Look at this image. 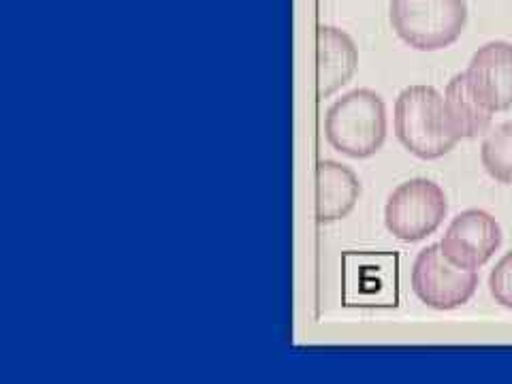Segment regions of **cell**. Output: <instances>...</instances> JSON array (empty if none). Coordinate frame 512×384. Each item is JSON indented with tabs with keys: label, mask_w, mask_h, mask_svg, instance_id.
<instances>
[{
	"label": "cell",
	"mask_w": 512,
	"mask_h": 384,
	"mask_svg": "<svg viewBox=\"0 0 512 384\" xmlns=\"http://www.w3.org/2000/svg\"><path fill=\"white\" fill-rule=\"evenodd\" d=\"M446 212L444 190L436 182L414 178L399 184L389 195L384 205V224L399 242L414 244L436 233Z\"/></svg>",
	"instance_id": "cell-4"
},
{
	"label": "cell",
	"mask_w": 512,
	"mask_h": 384,
	"mask_svg": "<svg viewBox=\"0 0 512 384\" xmlns=\"http://www.w3.org/2000/svg\"><path fill=\"white\" fill-rule=\"evenodd\" d=\"M472 92L491 111L512 109V45L491 41L474 52L468 69Z\"/></svg>",
	"instance_id": "cell-8"
},
{
	"label": "cell",
	"mask_w": 512,
	"mask_h": 384,
	"mask_svg": "<svg viewBox=\"0 0 512 384\" xmlns=\"http://www.w3.org/2000/svg\"><path fill=\"white\" fill-rule=\"evenodd\" d=\"M466 22V0H391L393 30L419 52H438L453 45Z\"/></svg>",
	"instance_id": "cell-3"
},
{
	"label": "cell",
	"mask_w": 512,
	"mask_h": 384,
	"mask_svg": "<svg viewBox=\"0 0 512 384\" xmlns=\"http://www.w3.org/2000/svg\"><path fill=\"white\" fill-rule=\"evenodd\" d=\"M344 306L391 308L397 306V254L346 252Z\"/></svg>",
	"instance_id": "cell-6"
},
{
	"label": "cell",
	"mask_w": 512,
	"mask_h": 384,
	"mask_svg": "<svg viewBox=\"0 0 512 384\" xmlns=\"http://www.w3.org/2000/svg\"><path fill=\"white\" fill-rule=\"evenodd\" d=\"M361 184L355 171L335 160L316 163V218L329 224L346 218L359 201Z\"/></svg>",
	"instance_id": "cell-10"
},
{
	"label": "cell",
	"mask_w": 512,
	"mask_h": 384,
	"mask_svg": "<svg viewBox=\"0 0 512 384\" xmlns=\"http://www.w3.org/2000/svg\"><path fill=\"white\" fill-rule=\"evenodd\" d=\"M502 246L498 220L483 210H466L453 218L440 242L442 254L461 269H480Z\"/></svg>",
	"instance_id": "cell-7"
},
{
	"label": "cell",
	"mask_w": 512,
	"mask_h": 384,
	"mask_svg": "<svg viewBox=\"0 0 512 384\" xmlns=\"http://www.w3.org/2000/svg\"><path fill=\"white\" fill-rule=\"evenodd\" d=\"M393 122L399 143L421 160L442 158L459 143L442 94L431 86H408L399 92Z\"/></svg>",
	"instance_id": "cell-1"
},
{
	"label": "cell",
	"mask_w": 512,
	"mask_h": 384,
	"mask_svg": "<svg viewBox=\"0 0 512 384\" xmlns=\"http://www.w3.org/2000/svg\"><path fill=\"white\" fill-rule=\"evenodd\" d=\"M359 64V50L344 30L320 24L316 28L318 99H329L350 82Z\"/></svg>",
	"instance_id": "cell-9"
},
{
	"label": "cell",
	"mask_w": 512,
	"mask_h": 384,
	"mask_svg": "<svg viewBox=\"0 0 512 384\" xmlns=\"http://www.w3.org/2000/svg\"><path fill=\"white\" fill-rule=\"evenodd\" d=\"M480 163L495 182L512 184V122L500 124L485 137Z\"/></svg>",
	"instance_id": "cell-12"
},
{
	"label": "cell",
	"mask_w": 512,
	"mask_h": 384,
	"mask_svg": "<svg viewBox=\"0 0 512 384\" xmlns=\"http://www.w3.org/2000/svg\"><path fill=\"white\" fill-rule=\"evenodd\" d=\"M489 293L502 308L512 310V250L504 254L489 274Z\"/></svg>",
	"instance_id": "cell-13"
},
{
	"label": "cell",
	"mask_w": 512,
	"mask_h": 384,
	"mask_svg": "<svg viewBox=\"0 0 512 384\" xmlns=\"http://www.w3.org/2000/svg\"><path fill=\"white\" fill-rule=\"evenodd\" d=\"M327 143L350 158H370L387 139V107L374 90L357 88L335 101L325 116Z\"/></svg>",
	"instance_id": "cell-2"
},
{
	"label": "cell",
	"mask_w": 512,
	"mask_h": 384,
	"mask_svg": "<svg viewBox=\"0 0 512 384\" xmlns=\"http://www.w3.org/2000/svg\"><path fill=\"white\" fill-rule=\"evenodd\" d=\"M444 107L448 122L459 139H474L487 133L491 126L493 111L480 103L478 96L472 92L466 73H457L446 86Z\"/></svg>",
	"instance_id": "cell-11"
},
{
	"label": "cell",
	"mask_w": 512,
	"mask_h": 384,
	"mask_svg": "<svg viewBox=\"0 0 512 384\" xmlns=\"http://www.w3.org/2000/svg\"><path fill=\"white\" fill-rule=\"evenodd\" d=\"M478 288V274L453 265L440 244L419 252L412 267V291L427 308L448 312L466 306Z\"/></svg>",
	"instance_id": "cell-5"
}]
</instances>
